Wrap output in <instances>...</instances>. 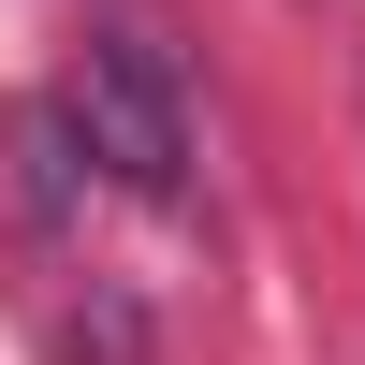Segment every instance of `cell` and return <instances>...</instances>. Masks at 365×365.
Listing matches in <instances>:
<instances>
[{
	"instance_id": "1",
	"label": "cell",
	"mask_w": 365,
	"mask_h": 365,
	"mask_svg": "<svg viewBox=\"0 0 365 365\" xmlns=\"http://www.w3.org/2000/svg\"><path fill=\"white\" fill-rule=\"evenodd\" d=\"M73 117H88V161L117 190H146V205L190 190V103H175V58L146 29H88L73 44Z\"/></svg>"
}]
</instances>
